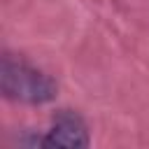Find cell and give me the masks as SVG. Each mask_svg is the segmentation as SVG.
<instances>
[{"instance_id":"cell-2","label":"cell","mask_w":149,"mask_h":149,"mask_svg":"<svg viewBox=\"0 0 149 149\" xmlns=\"http://www.w3.org/2000/svg\"><path fill=\"white\" fill-rule=\"evenodd\" d=\"M37 144H44V147H88V130H86V123L72 114V112H61L56 119H54V126L51 130H47L44 137L35 140Z\"/></svg>"},{"instance_id":"cell-1","label":"cell","mask_w":149,"mask_h":149,"mask_svg":"<svg viewBox=\"0 0 149 149\" xmlns=\"http://www.w3.org/2000/svg\"><path fill=\"white\" fill-rule=\"evenodd\" d=\"M0 88H2L5 98L26 102V105H44L56 98V84L49 74L28 65L26 61H16L12 56L2 58Z\"/></svg>"}]
</instances>
